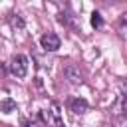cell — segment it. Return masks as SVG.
<instances>
[{
	"label": "cell",
	"mask_w": 127,
	"mask_h": 127,
	"mask_svg": "<svg viewBox=\"0 0 127 127\" xmlns=\"http://www.w3.org/2000/svg\"><path fill=\"white\" fill-rule=\"evenodd\" d=\"M40 117H42V121L48 127H64L62 111H60V105L58 103H48V107L40 111Z\"/></svg>",
	"instance_id": "1"
},
{
	"label": "cell",
	"mask_w": 127,
	"mask_h": 127,
	"mask_svg": "<svg viewBox=\"0 0 127 127\" xmlns=\"http://www.w3.org/2000/svg\"><path fill=\"white\" fill-rule=\"evenodd\" d=\"M10 71L16 75V77H26L28 73V58L24 54H16L10 62Z\"/></svg>",
	"instance_id": "2"
},
{
	"label": "cell",
	"mask_w": 127,
	"mask_h": 127,
	"mask_svg": "<svg viewBox=\"0 0 127 127\" xmlns=\"http://www.w3.org/2000/svg\"><path fill=\"white\" fill-rule=\"evenodd\" d=\"M64 75H65V79H67L69 83H73V85H79V83L83 81V73H81L79 65H75V64L64 65Z\"/></svg>",
	"instance_id": "3"
},
{
	"label": "cell",
	"mask_w": 127,
	"mask_h": 127,
	"mask_svg": "<svg viewBox=\"0 0 127 127\" xmlns=\"http://www.w3.org/2000/svg\"><path fill=\"white\" fill-rule=\"evenodd\" d=\"M60 38H58V34H54V32H46L42 38H40V46L46 50V52H56L58 48H60Z\"/></svg>",
	"instance_id": "4"
},
{
	"label": "cell",
	"mask_w": 127,
	"mask_h": 127,
	"mask_svg": "<svg viewBox=\"0 0 127 127\" xmlns=\"http://www.w3.org/2000/svg\"><path fill=\"white\" fill-rule=\"evenodd\" d=\"M87 101L85 99H81V97H75V99H71L69 101V109L75 113V115H83L85 111H87Z\"/></svg>",
	"instance_id": "5"
},
{
	"label": "cell",
	"mask_w": 127,
	"mask_h": 127,
	"mask_svg": "<svg viewBox=\"0 0 127 127\" xmlns=\"http://www.w3.org/2000/svg\"><path fill=\"white\" fill-rule=\"evenodd\" d=\"M0 111L2 113H12V111H16V103L12 99H2L0 101Z\"/></svg>",
	"instance_id": "6"
},
{
	"label": "cell",
	"mask_w": 127,
	"mask_h": 127,
	"mask_svg": "<svg viewBox=\"0 0 127 127\" xmlns=\"http://www.w3.org/2000/svg\"><path fill=\"white\" fill-rule=\"evenodd\" d=\"M91 26H93V28H101V26H103V18H101L99 12H93V14H91Z\"/></svg>",
	"instance_id": "7"
},
{
	"label": "cell",
	"mask_w": 127,
	"mask_h": 127,
	"mask_svg": "<svg viewBox=\"0 0 127 127\" xmlns=\"http://www.w3.org/2000/svg\"><path fill=\"white\" fill-rule=\"evenodd\" d=\"M12 26H14V28H24V20H22V16L12 14Z\"/></svg>",
	"instance_id": "8"
},
{
	"label": "cell",
	"mask_w": 127,
	"mask_h": 127,
	"mask_svg": "<svg viewBox=\"0 0 127 127\" xmlns=\"http://www.w3.org/2000/svg\"><path fill=\"white\" fill-rule=\"evenodd\" d=\"M6 71H8V67H6V64L0 60V77H2V75H6Z\"/></svg>",
	"instance_id": "9"
},
{
	"label": "cell",
	"mask_w": 127,
	"mask_h": 127,
	"mask_svg": "<svg viewBox=\"0 0 127 127\" xmlns=\"http://www.w3.org/2000/svg\"><path fill=\"white\" fill-rule=\"evenodd\" d=\"M22 127H28V121L26 119H22Z\"/></svg>",
	"instance_id": "10"
}]
</instances>
